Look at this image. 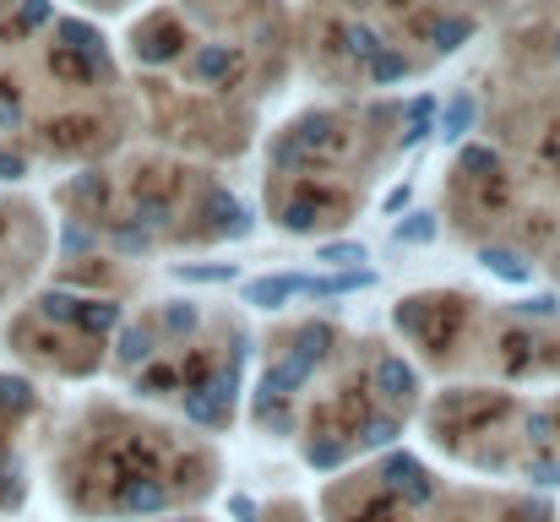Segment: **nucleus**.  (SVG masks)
I'll use <instances>...</instances> for the list:
<instances>
[{
  "instance_id": "25",
  "label": "nucleus",
  "mask_w": 560,
  "mask_h": 522,
  "mask_svg": "<svg viewBox=\"0 0 560 522\" xmlns=\"http://www.w3.org/2000/svg\"><path fill=\"white\" fill-rule=\"evenodd\" d=\"M115 245L120 251H148V229L142 223H115Z\"/></svg>"
},
{
  "instance_id": "17",
  "label": "nucleus",
  "mask_w": 560,
  "mask_h": 522,
  "mask_svg": "<svg viewBox=\"0 0 560 522\" xmlns=\"http://www.w3.org/2000/svg\"><path fill=\"white\" fill-rule=\"evenodd\" d=\"M392 441H397V419H381V414H375V419L360 425V446L381 452V446H392Z\"/></svg>"
},
{
  "instance_id": "10",
  "label": "nucleus",
  "mask_w": 560,
  "mask_h": 522,
  "mask_svg": "<svg viewBox=\"0 0 560 522\" xmlns=\"http://www.w3.org/2000/svg\"><path fill=\"white\" fill-rule=\"evenodd\" d=\"M77 327H82V333H93V338H98V333H115V327H120V305H115V300H93V305L82 300Z\"/></svg>"
},
{
  "instance_id": "27",
  "label": "nucleus",
  "mask_w": 560,
  "mask_h": 522,
  "mask_svg": "<svg viewBox=\"0 0 560 522\" xmlns=\"http://www.w3.org/2000/svg\"><path fill=\"white\" fill-rule=\"evenodd\" d=\"M528 474H534V485H560V457H534Z\"/></svg>"
},
{
  "instance_id": "19",
  "label": "nucleus",
  "mask_w": 560,
  "mask_h": 522,
  "mask_svg": "<svg viewBox=\"0 0 560 522\" xmlns=\"http://www.w3.org/2000/svg\"><path fill=\"white\" fill-rule=\"evenodd\" d=\"M408 126H413V131H408V142H419V137H424V131L435 126V98H430V93L408 104Z\"/></svg>"
},
{
  "instance_id": "33",
  "label": "nucleus",
  "mask_w": 560,
  "mask_h": 522,
  "mask_svg": "<svg viewBox=\"0 0 560 522\" xmlns=\"http://www.w3.org/2000/svg\"><path fill=\"white\" fill-rule=\"evenodd\" d=\"M381 207H386V212H402V207H408V185H397V190H392Z\"/></svg>"
},
{
  "instance_id": "2",
  "label": "nucleus",
  "mask_w": 560,
  "mask_h": 522,
  "mask_svg": "<svg viewBox=\"0 0 560 522\" xmlns=\"http://www.w3.org/2000/svg\"><path fill=\"white\" fill-rule=\"evenodd\" d=\"M164 501H170V490L159 479H131L120 490V512L126 518H153V512H164Z\"/></svg>"
},
{
  "instance_id": "22",
  "label": "nucleus",
  "mask_w": 560,
  "mask_h": 522,
  "mask_svg": "<svg viewBox=\"0 0 560 522\" xmlns=\"http://www.w3.org/2000/svg\"><path fill=\"white\" fill-rule=\"evenodd\" d=\"M283 229H294V234L316 229V201H311V196H305V201H289V207H283Z\"/></svg>"
},
{
  "instance_id": "1",
  "label": "nucleus",
  "mask_w": 560,
  "mask_h": 522,
  "mask_svg": "<svg viewBox=\"0 0 560 522\" xmlns=\"http://www.w3.org/2000/svg\"><path fill=\"white\" fill-rule=\"evenodd\" d=\"M311 370H316V364H311V359H300V353L278 359V364L261 375V386H256V397H250V403H289V397L311 381Z\"/></svg>"
},
{
  "instance_id": "26",
  "label": "nucleus",
  "mask_w": 560,
  "mask_h": 522,
  "mask_svg": "<svg viewBox=\"0 0 560 522\" xmlns=\"http://www.w3.org/2000/svg\"><path fill=\"white\" fill-rule=\"evenodd\" d=\"M311 463H316V468H343V446H332V441H316V446H311Z\"/></svg>"
},
{
  "instance_id": "8",
  "label": "nucleus",
  "mask_w": 560,
  "mask_h": 522,
  "mask_svg": "<svg viewBox=\"0 0 560 522\" xmlns=\"http://www.w3.org/2000/svg\"><path fill=\"white\" fill-rule=\"evenodd\" d=\"M186 414L196 419V425H212V430H218V425L229 419V403H223L212 386H196V392L186 397Z\"/></svg>"
},
{
  "instance_id": "4",
  "label": "nucleus",
  "mask_w": 560,
  "mask_h": 522,
  "mask_svg": "<svg viewBox=\"0 0 560 522\" xmlns=\"http://www.w3.org/2000/svg\"><path fill=\"white\" fill-rule=\"evenodd\" d=\"M115 359H120V370L148 364V359H153V333H148V327H120V338H115Z\"/></svg>"
},
{
  "instance_id": "23",
  "label": "nucleus",
  "mask_w": 560,
  "mask_h": 522,
  "mask_svg": "<svg viewBox=\"0 0 560 522\" xmlns=\"http://www.w3.org/2000/svg\"><path fill=\"white\" fill-rule=\"evenodd\" d=\"M397 240H402V245H419V240H435V218H430V212H413L408 223H397Z\"/></svg>"
},
{
  "instance_id": "29",
  "label": "nucleus",
  "mask_w": 560,
  "mask_h": 522,
  "mask_svg": "<svg viewBox=\"0 0 560 522\" xmlns=\"http://www.w3.org/2000/svg\"><path fill=\"white\" fill-rule=\"evenodd\" d=\"M164 327H170V333H190V327H196V311H190V305H170V311H164Z\"/></svg>"
},
{
  "instance_id": "6",
  "label": "nucleus",
  "mask_w": 560,
  "mask_h": 522,
  "mask_svg": "<svg viewBox=\"0 0 560 522\" xmlns=\"http://www.w3.org/2000/svg\"><path fill=\"white\" fill-rule=\"evenodd\" d=\"M375 386H381L392 403H408V397H413V370H408L402 359H381V364H375Z\"/></svg>"
},
{
  "instance_id": "24",
  "label": "nucleus",
  "mask_w": 560,
  "mask_h": 522,
  "mask_svg": "<svg viewBox=\"0 0 560 522\" xmlns=\"http://www.w3.org/2000/svg\"><path fill=\"white\" fill-rule=\"evenodd\" d=\"M463 174H501V159L490 153V148H463Z\"/></svg>"
},
{
  "instance_id": "9",
  "label": "nucleus",
  "mask_w": 560,
  "mask_h": 522,
  "mask_svg": "<svg viewBox=\"0 0 560 522\" xmlns=\"http://www.w3.org/2000/svg\"><path fill=\"white\" fill-rule=\"evenodd\" d=\"M289 294H294V289H289V272H283V278H256V283H245V305H256V311H278Z\"/></svg>"
},
{
  "instance_id": "14",
  "label": "nucleus",
  "mask_w": 560,
  "mask_h": 522,
  "mask_svg": "<svg viewBox=\"0 0 560 522\" xmlns=\"http://www.w3.org/2000/svg\"><path fill=\"white\" fill-rule=\"evenodd\" d=\"M485 267H490L495 278H506V283H523V278H528V262L512 256V251H485Z\"/></svg>"
},
{
  "instance_id": "5",
  "label": "nucleus",
  "mask_w": 560,
  "mask_h": 522,
  "mask_svg": "<svg viewBox=\"0 0 560 522\" xmlns=\"http://www.w3.org/2000/svg\"><path fill=\"white\" fill-rule=\"evenodd\" d=\"M474 115H479L474 93H457V98L446 104V115H441V142H463L468 126H474Z\"/></svg>"
},
{
  "instance_id": "21",
  "label": "nucleus",
  "mask_w": 560,
  "mask_h": 522,
  "mask_svg": "<svg viewBox=\"0 0 560 522\" xmlns=\"http://www.w3.org/2000/svg\"><path fill=\"white\" fill-rule=\"evenodd\" d=\"M175 278H186V283H229L234 267H229V262H212V267H175Z\"/></svg>"
},
{
  "instance_id": "20",
  "label": "nucleus",
  "mask_w": 560,
  "mask_h": 522,
  "mask_svg": "<svg viewBox=\"0 0 560 522\" xmlns=\"http://www.w3.org/2000/svg\"><path fill=\"white\" fill-rule=\"evenodd\" d=\"M49 22H55V5H49V0H22V5H16V27L33 33V27H49Z\"/></svg>"
},
{
  "instance_id": "13",
  "label": "nucleus",
  "mask_w": 560,
  "mask_h": 522,
  "mask_svg": "<svg viewBox=\"0 0 560 522\" xmlns=\"http://www.w3.org/2000/svg\"><path fill=\"white\" fill-rule=\"evenodd\" d=\"M77 311H82V300H77V294H66V289L38 294V316H44V322H77Z\"/></svg>"
},
{
  "instance_id": "12",
  "label": "nucleus",
  "mask_w": 560,
  "mask_h": 522,
  "mask_svg": "<svg viewBox=\"0 0 560 522\" xmlns=\"http://www.w3.org/2000/svg\"><path fill=\"white\" fill-rule=\"evenodd\" d=\"M327 348H332V327H322V322L300 327V338H294V353H300V359L322 364V359H327Z\"/></svg>"
},
{
  "instance_id": "18",
  "label": "nucleus",
  "mask_w": 560,
  "mask_h": 522,
  "mask_svg": "<svg viewBox=\"0 0 560 522\" xmlns=\"http://www.w3.org/2000/svg\"><path fill=\"white\" fill-rule=\"evenodd\" d=\"M343 38H349V55H354V60H375V55H381V38H375L371 27H360V22H349Z\"/></svg>"
},
{
  "instance_id": "30",
  "label": "nucleus",
  "mask_w": 560,
  "mask_h": 522,
  "mask_svg": "<svg viewBox=\"0 0 560 522\" xmlns=\"http://www.w3.org/2000/svg\"><path fill=\"white\" fill-rule=\"evenodd\" d=\"M517 311H523V316H560V300L556 294H539V300H523Z\"/></svg>"
},
{
  "instance_id": "7",
  "label": "nucleus",
  "mask_w": 560,
  "mask_h": 522,
  "mask_svg": "<svg viewBox=\"0 0 560 522\" xmlns=\"http://www.w3.org/2000/svg\"><path fill=\"white\" fill-rule=\"evenodd\" d=\"M468 33H474L468 16H430V22H424V38H430L435 49H457V44H468Z\"/></svg>"
},
{
  "instance_id": "16",
  "label": "nucleus",
  "mask_w": 560,
  "mask_h": 522,
  "mask_svg": "<svg viewBox=\"0 0 560 522\" xmlns=\"http://www.w3.org/2000/svg\"><path fill=\"white\" fill-rule=\"evenodd\" d=\"M316 262H327V267H354V262H365V245H360V240H332V245H322Z\"/></svg>"
},
{
  "instance_id": "31",
  "label": "nucleus",
  "mask_w": 560,
  "mask_h": 522,
  "mask_svg": "<svg viewBox=\"0 0 560 522\" xmlns=\"http://www.w3.org/2000/svg\"><path fill=\"white\" fill-rule=\"evenodd\" d=\"M229 512H234L240 522H256V501H250V496H234V501H229Z\"/></svg>"
},
{
  "instance_id": "15",
  "label": "nucleus",
  "mask_w": 560,
  "mask_h": 522,
  "mask_svg": "<svg viewBox=\"0 0 560 522\" xmlns=\"http://www.w3.org/2000/svg\"><path fill=\"white\" fill-rule=\"evenodd\" d=\"M365 66H371V82H381V88L408 77V60H402V55H392V49H381V55H375V60H365Z\"/></svg>"
},
{
  "instance_id": "28",
  "label": "nucleus",
  "mask_w": 560,
  "mask_h": 522,
  "mask_svg": "<svg viewBox=\"0 0 560 522\" xmlns=\"http://www.w3.org/2000/svg\"><path fill=\"white\" fill-rule=\"evenodd\" d=\"M175 381H180V375L164 364V370H148V375H142V392H175Z\"/></svg>"
},
{
  "instance_id": "32",
  "label": "nucleus",
  "mask_w": 560,
  "mask_h": 522,
  "mask_svg": "<svg viewBox=\"0 0 560 522\" xmlns=\"http://www.w3.org/2000/svg\"><path fill=\"white\" fill-rule=\"evenodd\" d=\"M0 179H22V159L16 153H0Z\"/></svg>"
},
{
  "instance_id": "3",
  "label": "nucleus",
  "mask_w": 560,
  "mask_h": 522,
  "mask_svg": "<svg viewBox=\"0 0 560 522\" xmlns=\"http://www.w3.org/2000/svg\"><path fill=\"white\" fill-rule=\"evenodd\" d=\"M234 66H240V55H234V49H223V44H207V49L190 60V71H196L201 82H229V77H234Z\"/></svg>"
},
{
  "instance_id": "34",
  "label": "nucleus",
  "mask_w": 560,
  "mask_h": 522,
  "mask_svg": "<svg viewBox=\"0 0 560 522\" xmlns=\"http://www.w3.org/2000/svg\"><path fill=\"white\" fill-rule=\"evenodd\" d=\"M180 522H196V518H180Z\"/></svg>"
},
{
  "instance_id": "11",
  "label": "nucleus",
  "mask_w": 560,
  "mask_h": 522,
  "mask_svg": "<svg viewBox=\"0 0 560 522\" xmlns=\"http://www.w3.org/2000/svg\"><path fill=\"white\" fill-rule=\"evenodd\" d=\"M419 479H424V474H419V463H408V457H386V468H381V485H386L392 496H408Z\"/></svg>"
}]
</instances>
